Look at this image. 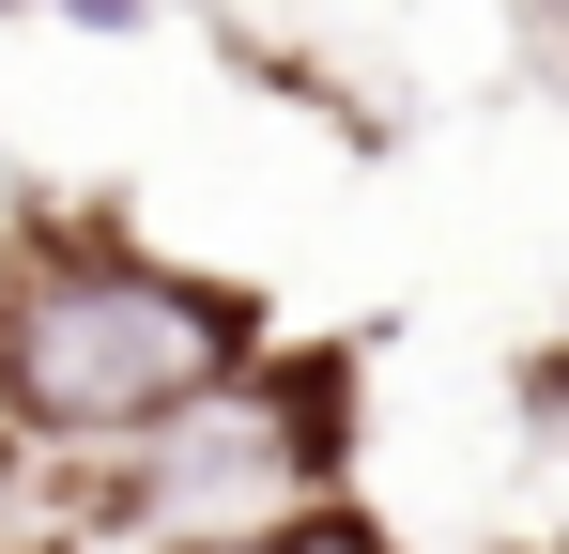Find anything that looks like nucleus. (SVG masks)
<instances>
[{
	"mask_svg": "<svg viewBox=\"0 0 569 554\" xmlns=\"http://www.w3.org/2000/svg\"><path fill=\"white\" fill-rule=\"evenodd\" d=\"M278 339L262 277L170 263L123 200H16L0 216V432L31 462L154 447L216 416Z\"/></svg>",
	"mask_w": 569,
	"mask_h": 554,
	"instance_id": "1",
	"label": "nucleus"
},
{
	"mask_svg": "<svg viewBox=\"0 0 569 554\" xmlns=\"http://www.w3.org/2000/svg\"><path fill=\"white\" fill-rule=\"evenodd\" d=\"M400 324H323V339H262L247 385H231V416H247V447L278 477V508H323V493H355V462H370V355Z\"/></svg>",
	"mask_w": 569,
	"mask_h": 554,
	"instance_id": "2",
	"label": "nucleus"
},
{
	"mask_svg": "<svg viewBox=\"0 0 569 554\" xmlns=\"http://www.w3.org/2000/svg\"><path fill=\"white\" fill-rule=\"evenodd\" d=\"M139 554H416L370 493H323V508H247V524H186V540H139Z\"/></svg>",
	"mask_w": 569,
	"mask_h": 554,
	"instance_id": "3",
	"label": "nucleus"
},
{
	"mask_svg": "<svg viewBox=\"0 0 569 554\" xmlns=\"http://www.w3.org/2000/svg\"><path fill=\"white\" fill-rule=\"evenodd\" d=\"M508 432H523V447H569V324H539V339L508 355Z\"/></svg>",
	"mask_w": 569,
	"mask_h": 554,
	"instance_id": "4",
	"label": "nucleus"
},
{
	"mask_svg": "<svg viewBox=\"0 0 569 554\" xmlns=\"http://www.w3.org/2000/svg\"><path fill=\"white\" fill-rule=\"evenodd\" d=\"M508 16H523V47H539V78L569 92V0H508Z\"/></svg>",
	"mask_w": 569,
	"mask_h": 554,
	"instance_id": "5",
	"label": "nucleus"
},
{
	"mask_svg": "<svg viewBox=\"0 0 569 554\" xmlns=\"http://www.w3.org/2000/svg\"><path fill=\"white\" fill-rule=\"evenodd\" d=\"M16 508H31V447L0 432V524H16Z\"/></svg>",
	"mask_w": 569,
	"mask_h": 554,
	"instance_id": "6",
	"label": "nucleus"
},
{
	"mask_svg": "<svg viewBox=\"0 0 569 554\" xmlns=\"http://www.w3.org/2000/svg\"><path fill=\"white\" fill-rule=\"evenodd\" d=\"M47 16H93V31H123V16H139V0H47Z\"/></svg>",
	"mask_w": 569,
	"mask_h": 554,
	"instance_id": "7",
	"label": "nucleus"
}]
</instances>
